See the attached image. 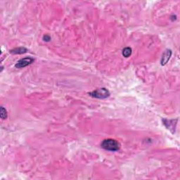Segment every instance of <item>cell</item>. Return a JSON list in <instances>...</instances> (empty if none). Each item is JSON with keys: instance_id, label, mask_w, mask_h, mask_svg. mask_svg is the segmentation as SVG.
I'll return each instance as SVG.
<instances>
[{"instance_id": "ba28073f", "label": "cell", "mask_w": 180, "mask_h": 180, "mask_svg": "<svg viewBox=\"0 0 180 180\" xmlns=\"http://www.w3.org/2000/svg\"><path fill=\"white\" fill-rule=\"evenodd\" d=\"M0 115L2 120H4L7 117V112L6 110L4 108L3 106L1 107V109H0Z\"/></svg>"}, {"instance_id": "6da1fadb", "label": "cell", "mask_w": 180, "mask_h": 180, "mask_svg": "<svg viewBox=\"0 0 180 180\" xmlns=\"http://www.w3.org/2000/svg\"><path fill=\"white\" fill-rule=\"evenodd\" d=\"M101 147L107 151H117L120 149V144L118 142L113 139H107L101 142Z\"/></svg>"}, {"instance_id": "277c9868", "label": "cell", "mask_w": 180, "mask_h": 180, "mask_svg": "<svg viewBox=\"0 0 180 180\" xmlns=\"http://www.w3.org/2000/svg\"><path fill=\"white\" fill-rule=\"evenodd\" d=\"M177 120H167V119H164L163 120L164 125L166 126V127L169 130H170L172 133L174 132L176 127V122Z\"/></svg>"}, {"instance_id": "52a82bcc", "label": "cell", "mask_w": 180, "mask_h": 180, "mask_svg": "<svg viewBox=\"0 0 180 180\" xmlns=\"http://www.w3.org/2000/svg\"><path fill=\"white\" fill-rule=\"evenodd\" d=\"M131 54H132V49L130 47H125L123 50H122V55H123V56L126 57V58L131 56Z\"/></svg>"}, {"instance_id": "8992f818", "label": "cell", "mask_w": 180, "mask_h": 180, "mask_svg": "<svg viewBox=\"0 0 180 180\" xmlns=\"http://www.w3.org/2000/svg\"><path fill=\"white\" fill-rule=\"evenodd\" d=\"M28 49L25 47H18L16 48V49H12L11 50V53H14V54H22V53H25L27 52Z\"/></svg>"}, {"instance_id": "3957f363", "label": "cell", "mask_w": 180, "mask_h": 180, "mask_svg": "<svg viewBox=\"0 0 180 180\" xmlns=\"http://www.w3.org/2000/svg\"><path fill=\"white\" fill-rule=\"evenodd\" d=\"M34 60H35V59H34L33 58H32V57H26V58H22V59L19 60L17 62V63L16 64V68H25L33 63Z\"/></svg>"}, {"instance_id": "7a4b0ae2", "label": "cell", "mask_w": 180, "mask_h": 180, "mask_svg": "<svg viewBox=\"0 0 180 180\" xmlns=\"http://www.w3.org/2000/svg\"><path fill=\"white\" fill-rule=\"evenodd\" d=\"M90 95L92 97L98 98V99H105V98L108 97L110 96V92L107 89L101 88L98 89L97 90H94V92H91Z\"/></svg>"}, {"instance_id": "5b68a950", "label": "cell", "mask_w": 180, "mask_h": 180, "mask_svg": "<svg viewBox=\"0 0 180 180\" xmlns=\"http://www.w3.org/2000/svg\"><path fill=\"white\" fill-rule=\"evenodd\" d=\"M171 55H172V51L170 49H167L164 52L163 54V57H162V60H161V65H165L167 63L169 60H170Z\"/></svg>"}, {"instance_id": "9c48e42d", "label": "cell", "mask_w": 180, "mask_h": 180, "mask_svg": "<svg viewBox=\"0 0 180 180\" xmlns=\"http://www.w3.org/2000/svg\"><path fill=\"white\" fill-rule=\"evenodd\" d=\"M50 40H51V37L49 36H48V35H45V36L44 37V41H47V42H48V41H49Z\"/></svg>"}]
</instances>
